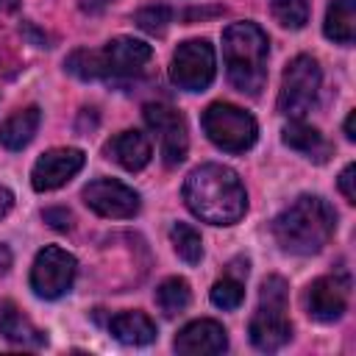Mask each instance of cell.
<instances>
[{"label":"cell","instance_id":"3","mask_svg":"<svg viewBox=\"0 0 356 356\" xmlns=\"http://www.w3.org/2000/svg\"><path fill=\"white\" fill-rule=\"evenodd\" d=\"M270 39L256 22H231L222 31V58L236 92L256 97L267 83Z\"/></svg>","mask_w":356,"mask_h":356},{"label":"cell","instance_id":"26","mask_svg":"<svg viewBox=\"0 0 356 356\" xmlns=\"http://www.w3.org/2000/svg\"><path fill=\"white\" fill-rule=\"evenodd\" d=\"M42 220H44L47 225H53L56 231H67V228L72 225V214H70V209H64V206L44 209V211H42Z\"/></svg>","mask_w":356,"mask_h":356},{"label":"cell","instance_id":"31","mask_svg":"<svg viewBox=\"0 0 356 356\" xmlns=\"http://www.w3.org/2000/svg\"><path fill=\"white\" fill-rule=\"evenodd\" d=\"M353 122H356V111H350V114H348V120H345V139H348V142H353V139H356Z\"/></svg>","mask_w":356,"mask_h":356},{"label":"cell","instance_id":"22","mask_svg":"<svg viewBox=\"0 0 356 356\" xmlns=\"http://www.w3.org/2000/svg\"><path fill=\"white\" fill-rule=\"evenodd\" d=\"M170 242H172V250L178 253V259H184L186 264H197L203 259V239L192 225L175 222L170 228Z\"/></svg>","mask_w":356,"mask_h":356},{"label":"cell","instance_id":"24","mask_svg":"<svg viewBox=\"0 0 356 356\" xmlns=\"http://www.w3.org/2000/svg\"><path fill=\"white\" fill-rule=\"evenodd\" d=\"M209 298H211V303H214L217 309H236V306L242 303V298H245V286H242L239 278H234V275L228 273L225 278L214 281Z\"/></svg>","mask_w":356,"mask_h":356},{"label":"cell","instance_id":"25","mask_svg":"<svg viewBox=\"0 0 356 356\" xmlns=\"http://www.w3.org/2000/svg\"><path fill=\"white\" fill-rule=\"evenodd\" d=\"M136 25L142 28V31H147V33H164L167 31V25L172 22V11L167 8V6H147V8H142V11H136Z\"/></svg>","mask_w":356,"mask_h":356},{"label":"cell","instance_id":"8","mask_svg":"<svg viewBox=\"0 0 356 356\" xmlns=\"http://www.w3.org/2000/svg\"><path fill=\"white\" fill-rule=\"evenodd\" d=\"M214 72H217L214 47L206 39H186L172 53L170 78L184 92H203V89H209L211 81H214Z\"/></svg>","mask_w":356,"mask_h":356},{"label":"cell","instance_id":"17","mask_svg":"<svg viewBox=\"0 0 356 356\" xmlns=\"http://www.w3.org/2000/svg\"><path fill=\"white\" fill-rule=\"evenodd\" d=\"M0 334L14 342V345H22V348H42L47 342V334L42 328H36L19 309L17 303L6 300L0 303Z\"/></svg>","mask_w":356,"mask_h":356},{"label":"cell","instance_id":"6","mask_svg":"<svg viewBox=\"0 0 356 356\" xmlns=\"http://www.w3.org/2000/svg\"><path fill=\"white\" fill-rule=\"evenodd\" d=\"M200 125L206 136L225 153H245L256 145V136H259L256 120L234 103H211L203 111Z\"/></svg>","mask_w":356,"mask_h":356},{"label":"cell","instance_id":"1","mask_svg":"<svg viewBox=\"0 0 356 356\" xmlns=\"http://www.w3.org/2000/svg\"><path fill=\"white\" fill-rule=\"evenodd\" d=\"M186 209L211 225H234L248 211V192L239 175L225 164H200L184 181Z\"/></svg>","mask_w":356,"mask_h":356},{"label":"cell","instance_id":"28","mask_svg":"<svg viewBox=\"0 0 356 356\" xmlns=\"http://www.w3.org/2000/svg\"><path fill=\"white\" fill-rule=\"evenodd\" d=\"M11 206H14V195H11V189L0 186V220L11 211Z\"/></svg>","mask_w":356,"mask_h":356},{"label":"cell","instance_id":"10","mask_svg":"<svg viewBox=\"0 0 356 356\" xmlns=\"http://www.w3.org/2000/svg\"><path fill=\"white\" fill-rule=\"evenodd\" d=\"M145 122L147 128L159 136V150L167 167H175L186 159L189 150V136H186V122L178 114V108L167 103H147L145 106Z\"/></svg>","mask_w":356,"mask_h":356},{"label":"cell","instance_id":"29","mask_svg":"<svg viewBox=\"0 0 356 356\" xmlns=\"http://www.w3.org/2000/svg\"><path fill=\"white\" fill-rule=\"evenodd\" d=\"M11 261H14L11 250H8L6 245H0V275H6V273L11 270Z\"/></svg>","mask_w":356,"mask_h":356},{"label":"cell","instance_id":"9","mask_svg":"<svg viewBox=\"0 0 356 356\" xmlns=\"http://www.w3.org/2000/svg\"><path fill=\"white\" fill-rule=\"evenodd\" d=\"M78 273V261L72 253L50 245L44 250L36 253L33 267H31V289L44 298V300H56L61 295H67L72 289Z\"/></svg>","mask_w":356,"mask_h":356},{"label":"cell","instance_id":"18","mask_svg":"<svg viewBox=\"0 0 356 356\" xmlns=\"http://www.w3.org/2000/svg\"><path fill=\"white\" fill-rule=\"evenodd\" d=\"M108 331L122 345H150L156 339V323L145 312H120L108 320Z\"/></svg>","mask_w":356,"mask_h":356},{"label":"cell","instance_id":"23","mask_svg":"<svg viewBox=\"0 0 356 356\" xmlns=\"http://www.w3.org/2000/svg\"><path fill=\"white\" fill-rule=\"evenodd\" d=\"M270 14L281 28L300 31L309 22V0H270Z\"/></svg>","mask_w":356,"mask_h":356},{"label":"cell","instance_id":"7","mask_svg":"<svg viewBox=\"0 0 356 356\" xmlns=\"http://www.w3.org/2000/svg\"><path fill=\"white\" fill-rule=\"evenodd\" d=\"M320 81H323V72H320V64L317 58L312 56H295L284 75H281V92H278V111L289 120H300L317 100V92H320Z\"/></svg>","mask_w":356,"mask_h":356},{"label":"cell","instance_id":"27","mask_svg":"<svg viewBox=\"0 0 356 356\" xmlns=\"http://www.w3.org/2000/svg\"><path fill=\"white\" fill-rule=\"evenodd\" d=\"M353 172H356V167L353 164H348L342 172H339V189H342V195H345V200L348 203H356V189H353Z\"/></svg>","mask_w":356,"mask_h":356},{"label":"cell","instance_id":"21","mask_svg":"<svg viewBox=\"0 0 356 356\" xmlns=\"http://www.w3.org/2000/svg\"><path fill=\"white\" fill-rule=\"evenodd\" d=\"M192 303V289L184 278L172 275V278H164L159 286H156V306L167 314V317H175L181 314L186 306Z\"/></svg>","mask_w":356,"mask_h":356},{"label":"cell","instance_id":"12","mask_svg":"<svg viewBox=\"0 0 356 356\" xmlns=\"http://www.w3.org/2000/svg\"><path fill=\"white\" fill-rule=\"evenodd\" d=\"M348 300H350V281L345 275H323L314 278L306 286L303 303L309 317L320 320V323H334L348 312Z\"/></svg>","mask_w":356,"mask_h":356},{"label":"cell","instance_id":"16","mask_svg":"<svg viewBox=\"0 0 356 356\" xmlns=\"http://www.w3.org/2000/svg\"><path fill=\"white\" fill-rule=\"evenodd\" d=\"M281 139H284L286 147L303 153V156L312 159L314 164H325V161L331 159V153H334L331 142H328L314 125H306V122H300V120L286 122L284 131H281Z\"/></svg>","mask_w":356,"mask_h":356},{"label":"cell","instance_id":"4","mask_svg":"<svg viewBox=\"0 0 356 356\" xmlns=\"http://www.w3.org/2000/svg\"><path fill=\"white\" fill-rule=\"evenodd\" d=\"M153 58V47L134 36H117L106 42L100 50H72L64 61L67 72H72L81 81H120L139 75L147 61Z\"/></svg>","mask_w":356,"mask_h":356},{"label":"cell","instance_id":"2","mask_svg":"<svg viewBox=\"0 0 356 356\" xmlns=\"http://www.w3.org/2000/svg\"><path fill=\"white\" fill-rule=\"evenodd\" d=\"M337 231V211L317 195H300L275 220L273 236L284 253L314 256L320 253Z\"/></svg>","mask_w":356,"mask_h":356},{"label":"cell","instance_id":"5","mask_svg":"<svg viewBox=\"0 0 356 356\" xmlns=\"http://www.w3.org/2000/svg\"><path fill=\"white\" fill-rule=\"evenodd\" d=\"M286 298H289V286L281 275H267L261 281L259 309L248 325L253 348L273 353V350H281L292 339V323L286 317Z\"/></svg>","mask_w":356,"mask_h":356},{"label":"cell","instance_id":"19","mask_svg":"<svg viewBox=\"0 0 356 356\" xmlns=\"http://www.w3.org/2000/svg\"><path fill=\"white\" fill-rule=\"evenodd\" d=\"M39 122H42L39 106H28V108L14 111L6 122H0V145L6 150H22L36 136Z\"/></svg>","mask_w":356,"mask_h":356},{"label":"cell","instance_id":"15","mask_svg":"<svg viewBox=\"0 0 356 356\" xmlns=\"http://www.w3.org/2000/svg\"><path fill=\"white\" fill-rule=\"evenodd\" d=\"M103 153H106L111 161H117L122 170H128V172L145 170L147 161H150V156H153L150 142H147V136H145L142 131H122V134L111 136V139L106 142Z\"/></svg>","mask_w":356,"mask_h":356},{"label":"cell","instance_id":"11","mask_svg":"<svg viewBox=\"0 0 356 356\" xmlns=\"http://www.w3.org/2000/svg\"><path fill=\"white\" fill-rule=\"evenodd\" d=\"M83 203L108 220H128L139 211V195L114 178H95L83 186Z\"/></svg>","mask_w":356,"mask_h":356},{"label":"cell","instance_id":"32","mask_svg":"<svg viewBox=\"0 0 356 356\" xmlns=\"http://www.w3.org/2000/svg\"><path fill=\"white\" fill-rule=\"evenodd\" d=\"M19 6V0H0V11H14Z\"/></svg>","mask_w":356,"mask_h":356},{"label":"cell","instance_id":"30","mask_svg":"<svg viewBox=\"0 0 356 356\" xmlns=\"http://www.w3.org/2000/svg\"><path fill=\"white\" fill-rule=\"evenodd\" d=\"M108 3H111V0H81V8L89 11V14H97V11H103Z\"/></svg>","mask_w":356,"mask_h":356},{"label":"cell","instance_id":"14","mask_svg":"<svg viewBox=\"0 0 356 356\" xmlns=\"http://www.w3.org/2000/svg\"><path fill=\"white\" fill-rule=\"evenodd\" d=\"M172 348L181 356H209L222 353L228 348V334L217 320H192L178 334Z\"/></svg>","mask_w":356,"mask_h":356},{"label":"cell","instance_id":"20","mask_svg":"<svg viewBox=\"0 0 356 356\" xmlns=\"http://www.w3.org/2000/svg\"><path fill=\"white\" fill-rule=\"evenodd\" d=\"M323 33L337 44H353L356 36V0H334L325 11Z\"/></svg>","mask_w":356,"mask_h":356},{"label":"cell","instance_id":"13","mask_svg":"<svg viewBox=\"0 0 356 356\" xmlns=\"http://www.w3.org/2000/svg\"><path fill=\"white\" fill-rule=\"evenodd\" d=\"M86 156L78 147H53L42 153L31 170V186L36 192H53L81 172Z\"/></svg>","mask_w":356,"mask_h":356}]
</instances>
